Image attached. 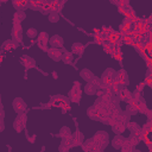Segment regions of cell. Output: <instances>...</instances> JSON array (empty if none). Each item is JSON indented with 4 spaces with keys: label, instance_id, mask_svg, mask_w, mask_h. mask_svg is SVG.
I'll use <instances>...</instances> for the list:
<instances>
[{
    "label": "cell",
    "instance_id": "cell-1",
    "mask_svg": "<svg viewBox=\"0 0 152 152\" xmlns=\"http://www.w3.org/2000/svg\"><path fill=\"white\" fill-rule=\"evenodd\" d=\"M107 114H108V112L106 109H102V108H100V107H97L95 104L90 106L87 109V115L91 120H95V121H101L102 122L104 120V118L107 116Z\"/></svg>",
    "mask_w": 152,
    "mask_h": 152
},
{
    "label": "cell",
    "instance_id": "cell-2",
    "mask_svg": "<svg viewBox=\"0 0 152 152\" xmlns=\"http://www.w3.org/2000/svg\"><path fill=\"white\" fill-rule=\"evenodd\" d=\"M69 103H70V99L69 97H65L64 95H53L50 99V104L52 107L62 108L63 112H65V109H69L70 108Z\"/></svg>",
    "mask_w": 152,
    "mask_h": 152
},
{
    "label": "cell",
    "instance_id": "cell-3",
    "mask_svg": "<svg viewBox=\"0 0 152 152\" xmlns=\"http://www.w3.org/2000/svg\"><path fill=\"white\" fill-rule=\"evenodd\" d=\"M115 77H116V71L114 69H110V68L106 69L101 75V87H100V89H103L104 87L110 86L113 83V81L115 80Z\"/></svg>",
    "mask_w": 152,
    "mask_h": 152
},
{
    "label": "cell",
    "instance_id": "cell-4",
    "mask_svg": "<svg viewBox=\"0 0 152 152\" xmlns=\"http://www.w3.org/2000/svg\"><path fill=\"white\" fill-rule=\"evenodd\" d=\"M68 97L70 99L71 102L74 103H78L81 97H82V90H81V83L78 81H75L74 82V87L69 90V94H68Z\"/></svg>",
    "mask_w": 152,
    "mask_h": 152
},
{
    "label": "cell",
    "instance_id": "cell-5",
    "mask_svg": "<svg viewBox=\"0 0 152 152\" xmlns=\"http://www.w3.org/2000/svg\"><path fill=\"white\" fill-rule=\"evenodd\" d=\"M26 114L25 113H20V114H18V116L15 118V120L13 121V128H14V131L17 132V133H20L24 128H25V126H26Z\"/></svg>",
    "mask_w": 152,
    "mask_h": 152
},
{
    "label": "cell",
    "instance_id": "cell-6",
    "mask_svg": "<svg viewBox=\"0 0 152 152\" xmlns=\"http://www.w3.org/2000/svg\"><path fill=\"white\" fill-rule=\"evenodd\" d=\"M93 138L104 148L107 145H108V142H109V137H108V133L106 132V131H99V132H96L94 135H93Z\"/></svg>",
    "mask_w": 152,
    "mask_h": 152
},
{
    "label": "cell",
    "instance_id": "cell-7",
    "mask_svg": "<svg viewBox=\"0 0 152 152\" xmlns=\"http://www.w3.org/2000/svg\"><path fill=\"white\" fill-rule=\"evenodd\" d=\"M83 141H84V137H83V134L80 131H76L75 133H72L71 137H70V139H69V142H70L71 147L81 146Z\"/></svg>",
    "mask_w": 152,
    "mask_h": 152
},
{
    "label": "cell",
    "instance_id": "cell-8",
    "mask_svg": "<svg viewBox=\"0 0 152 152\" xmlns=\"http://www.w3.org/2000/svg\"><path fill=\"white\" fill-rule=\"evenodd\" d=\"M11 34H12V39H14L18 43L23 42V28L20 24H13V27L11 30Z\"/></svg>",
    "mask_w": 152,
    "mask_h": 152
},
{
    "label": "cell",
    "instance_id": "cell-9",
    "mask_svg": "<svg viewBox=\"0 0 152 152\" xmlns=\"http://www.w3.org/2000/svg\"><path fill=\"white\" fill-rule=\"evenodd\" d=\"M116 95L119 96V99H120L121 101H124V102H126V103H129V102H132V100H133V94H132V91H129L126 87L121 88V89L116 93Z\"/></svg>",
    "mask_w": 152,
    "mask_h": 152
},
{
    "label": "cell",
    "instance_id": "cell-10",
    "mask_svg": "<svg viewBox=\"0 0 152 152\" xmlns=\"http://www.w3.org/2000/svg\"><path fill=\"white\" fill-rule=\"evenodd\" d=\"M12 107H13V109H14L15 113L20 114V113H24L26 110V107L27 106H26L25 101L21 97H15L13 100V102H12Z\"/></svg>",
    "mask_w": 152,
    "mask_h": 152
},
{
    "label": "cell",
    "instance_id": "cell-11",
    "mask_svg": "<svg viewBox=\"0 0 152 152\" xmlns=\"http://www.w3.org/2000/svg\"><path fill=\"white\" fill-rule=\"evenodd\" d=\"M48 55H49V57H50L52 61L58 62V61H62L63 52H62V50H61L59 48H53V46H51V48H49V50H48Z\"/></svg>",
    "mask_w": 152,
    "mask_h": 152
},
{
    "label": "cell",
    "instance_id": "cell-12",
    "mask_svg": "<svg viewBox=\"0 0 152 152\" xmlns=\"http://www.w3.org/2000/svg\"><path fill=\"white\" fill-rule=\"evenodd\" d=\"M110 126H112L113 133H115V134H121V133H124V132L126 131V128H127V125H125V124H122V122H120V121H118V120H115L114 124H112Z\"/></svg>",
    "mask_w": 152,
    "mask_h": 152
},
{
    "label": "cell",
    "instance_id": "cell-13",
    "mask_svg": "<svg viewBox=\"0 0 152 152\" xmlns=\"http://www.w3.org/2000/svg\"><path fill=\"white\" fill-rule=\"evenodd\" d=\"M125 141H126V138L125 137H122L121 134H115L114 138H113V140H112V146L114 148H116V150H120L122 147V145H124Z\"/></svg>",
    "mask_w": 152,
    "mask_h": 152
},
{
    "label": "cell",
    "instance_id": "cell-14",
    "mask_svg": "<svg viewBox=\"0 0 152 152\" xmlns=\"http://www.w3.org/2000/svg\"><path fill=\"white\" fill-rule=\"evenodd\" d=\"M116 80L122 83L124 86H128V75H127V71L124 70V69H120L116 71Z\"/></svg>",
    "mask_w": 152,
    "mask_h": 152
},
{
    "label": "cell",
    "instance_id": "cell-15",
    "mask_svg": "<svg viewBox=\"0 0 152 152\" xmlns=\"http://www.w3.org/2000/svg\"><path fill=\"white\" fill-rule=\"evenodd\" d=\"M132 103H134L135 106H137V108H138V110H139V113H142V114H145L146 112H147V106H146V102H145V100H144V97L141 96V97H139L138 100H135V101H132Z\"/></svg>",
    "mask_w": 152,
    "mask_h": 152
},
{
    "label": "cell",
    "instance_id": "cell-16",
    "mask_svg": "<svg viewBox=\"0 0 152 152\" xmlns=\"http://www.w3.org/2000/svg\"><path fill=\"white\" fill-rule=\"evenodd\" d=\"M49 43H50V45L53 46V48H59V49L63 48V38H62L61 36H58V34H55V36L50 37Z\"/></svg>",
    "mask_w": 152,
    "mask_h": 152
},
{
    "label": "cell",
    "instance_id": "cell-17",
    "mask_svg": "<svg viewBox=\"0 0 152 152\" xmlns=\"http://www.w3.org/2000/svg\"><path fill=\"white\" fill-rule=\"evenodd\" d=\"M20 61H21V64H23L26 69H31V68H34V66H36V61H34L33 58L26 56V55H24Z\"/></svg>",
    "mask_w": 152,
    "mask_h": 152
},
{
    "label": "cell",
    "instance_id": "cell-18",
    "mask_svg": "<svg viewBox=\"0 0 152 152\" xmlns=\"http://www.w3.org/2000/svg\"><path fill=\"white\" fill-rule=\"evenodd\" d=\"M12 4L17 11H24L25 8L28 7L27 0H12Z\"/></svg>",
    "mask_w": 152,
    "mask_h": 152
},
{
    "label": "cell",
    "instance_id": "cell-19",
    "mask_svg": "<svg viewBox=\"0 0 152 152\" xmlns=\"http://www.w3.org/2000/svg\"><path fill=\"white\" fill-rule=\"evenodd\" d=\"M18 42H15L14 39H7L5 40V43L2 44V49L6 50V51H10V50H14L18 48Z\"/></svg>",
    "mask_w": 152,
    "mask_h": 152
},
{
    "label": "cell",
    "instance_id": "cell-20",
    "mask_svg": "<svg viewBox=\"0 0 152 152\" xmlns=\"http://www.w3.org/2000/svg\"><path fill=\"white\" fill-rule=\"evenodd\" d=\"M97 87L90 81V82H87V84L84 86V93L87 95H96V91H97Z\"/></svg>",
    "mask_w": 152,
    "mask_h": 152
},
{
    "label": "cell",
    "instance_id": "cell-21",
    "mask_svg": "<svg viewBox=\"0 0 152 152\" xmlns=\"http://www.w3.org/2000/svg\"><path fill=\"white\" fill-rule=\"evenodd\" d=\"M84 48L86 46L82 43H74L71 45V52L75 53V55H77V56H81L83 53V51H84Z\"/></svg>",
    "mask_w": 152,
    "mask_h": 152
},
{
    "label": "cell",
    "instance_id": "cell-22",
    "mask_svg": "<svg viewBox=\"0 0 152 152\" xmlns=\"http://www.w3.org/2000/svg\"><path fill=\"white\" fill-rule=\"evenodd\" d=\"M80 76H81L84 81H87V82H90V81L95 77V75H94L89 69H82V70L80 71Z\"/></svg>",
    "mask_w": 152,
    "mask_h": 152
},
{
    "label": "cell",
    "instance_id": "cell-23",
    "mask_svg": "<svg viewBox=\"0 0 152 152\" xmlns=\"http://www.w3.org/2000/svg\"><path fill=\"white\" fill-rule=\"evenodd\" d=\"M26 18V14L24 11H17L13 14V24H20Z\"/></svg>",
    "mask_w": 152,
    "mask_h": 152
},
{
    "label": "cell",
    "instance_id": "cell-24",
    "mask_svg": "<svg viewBox=\"0 0 152 152\" xmlns=\"http://www.w3.org/2000/svg\"><path fill=\"white\" fill-rule=\"evenodd\" d=\"M72 132L70 131V128L68 126H63L61 129H59V133H58V137H61L62 139H69L71 137Z\"/></svg>",
    "mask_w": 152,
    "mask_h": 152
},
{
    "label": "cell",
    "instance_id": "cell-25",
    "mask_svg": "<svg viewBox=\"0 0 152 152\" xmlns=\"http://www.w3.org/2000/svg\"><path fill=\"white\" fill-rule=\"evenodd\" d=\"M69 139H62V142L58 146V151L59 152H68L70 148H72L71 145H70V142H69Z\"/></svg>",
    "mask_w": 152,
    "mask_h": 152
},
{
    "label": "cell",
    "instance_id": "cell-26",
    "mask_svg": "<svg viewBox=\"0 0 152 152\" xmlns=\"http://www.w3.org/2000/svg\"><path fill=\"white\" fill-rule=\"evenodd\" d=\"M102 46H103V50L107 52V53H114V50H115V45H114V43L113 42H109V40H106L103 44H102Z\"/></svg>",
    "mask_w": 152,
    "mask_h": 152
},
{
    "label": "cell",
    "instance_id": "cell-27",
    "mask_svg": "<svg viewBox=\"0 0 152 152\" xmlns=\"http://www.w3.org/2000/svg\"><path fill=\"white\" fill-rule=\"evenodd\" d=\"M121 113H122V109H121L119 106H113V107H110L109 110H108V114L112 115V116L115 118V119H118Z\"/></svg>",
    "mask_w": 152,
    "mask_h": 152
},
{
    "label": "cell",
    "instance_id": "cell-28",
    "mask_svg": "<svg viewBox=\"0 0 152 152\" xmlns=\"http://www.w3.org/2000/svg\"><path fill=\"white\" fill-rule=\"evenodd\" d=\"M62 61L65 64H71L72 61H74V53L72 52H69V51H64L63 52V56H62Z\"/></svg>",
    "mask_w": 152,
    "mask_h": 152
},
{
    "label": "cell",
    "instance_id": "cell-29",
    "mask_svg": "<svg viewBox=\"0 0 152 152\" xmlns=\"http://www.w3.org/2000/svg\"><path fill=\"white\" fill-rule=\"evenodd\" d=\"M127 129H128L131 133H139V132L141 131V127H140L137 122L129 121V122L127 124Z\"/></svg>",
    "mask_w": 152,
    "mask_h": 152
},
{
    "label": "cell",
    "instance_id": "cell-30",
    "mask_svg": "<svg viewBox=\"0 0 152 152\" xmlns=\"http://www.w3.org/2000/svg\"><path fill=\"white\" fill-rule=\"evenodd\" d=\"M122 152H133V151H135V146L133 145V144H131L129 141H128V139L126 138V141L124 142V145H122V147L120 148Z\"/></svg>",
    "mask_w": 152,
    "mask_h": 152
},
{
    "label": "cell",
    "instance_id": "cell-31",
    "mask_svg": "<svg viewBox=\"0 0 152 152\" xmlns=\"http://www.w3.org/2000/svg\"><path fill=\"white\" fill-rule=\"evenodd\" d=\"M28 2V7L31 10H34V11H40L42 8V0H27Z\"/></svg>",
    "mask_w": 152,
    "mask_h": 152
},
{
    "label": "cell",
    "instance_id": "cell-32",
    "mask_svg": "<svg viewBox=\"0 0 152 152\" xmlns=\"http://www.w3.org/2000/svg\"><path fill=\"white\" fill-rule=\"evenodd\" d=\"M127 139H128V141H129L131 144H133L134 146H137V145L141 141V139H140V137H139V133H131Z\"/></svg>",
    "mask_w": 152,
    "mask_h": 152
},
{
    "label": "cell",
    "instance_id": "cell-33",
    "mask_svg": "<svg viewBox=\"0 0 152 152\" xmlns=\"http://www.w3.org/2000/svg\"><path fill=\"white\" fill-rule=\"evenodd\" d=\"M126 112H127L129 115H135V114H138V113H139V110H138L137 106H135L134 103H132V102L127 103V106H126Z\"/></svg>",
    "mask_w": 152,
    "mask_h": 152
},
{
    "label": "cell",
    "instance_id": "cell-34",
    "mask_svg": "<svg viewBox=\"0 0 152 152\" xmlns=\"http://www.w3.org/2000/svg\"><path fill=\"white\" fill-rule=\"evenodd\" d=\"M129 118H131V115L125 110V112H122V113L119 115V118H118L116 120L120 121V122H122V124H125V125H127V124L129 122Z\"/></svg>",
    "mask_w": 152,
    "mask_h": 152
},
{
    "label": "cell",
    "instance_id": "cell-35",
    "mask_svg": "<svg viewBox=\"0 0 152 152\" xmlns=\"http://www.w3.org/2000/svg\"><path fill=\"white\" fill-rule=\"evenodd\" d=\"M59 20V13L53 11L51 13H49V21L50 23H57Z\"/></svg>",
    "mask_w": 152,
    "mask_h": 152
},
{
    "label": "cell",
    "instance_id": "cell-36",
    "mask_svg": "<svg viewBox=\"0 0 152 152\" xmlns=\"http://www.w3.org/2000/svg\"><path fill=\"white\" fill-rule=\"evenodd\" d=\"M49 34L46 32H40L38 34V38H37V42H44V43H48L49 42Z\"/></svg>",
    "mask_w": 152,
    "mask_h": 152
},
{
    "label": "cell",
    "instance_id": "cell-37",
    "mask_svg": "<svg viewBox=\"0 0 152 152\" xmlns=\"http://www.w3.org/2000/svg\"><path fill=\"white\" fill-rule=\"evenodd\" d=\"M26 34H27V37L28 38H36L37 37V30L36 28H33V27H31V28H27V31H26Z\"/></svg>",
    "mask_w": 152,
    "mask_h": 152
},
{
    "label": "cell",
    "instance_id": "cell-38",
    "mask_svg": "<svg viewBox=\"0 0 152 152\" xmlns=\"http://www.w3.org/2000/svg\"><path fill=\"white\" fill-rule=\"evenodd\" d=\"M37 45H38V48H39L42 51L48 52V50H49V48H48V43H44V42H37Z\"/></svg>",
    "mask_w": 152,
    "mask_h": 152
},
{
    "label": "cell",
    "instance_id": "cell-39",
    "mask_svg": "<svg viewBox=\"0 0 152 152\" xmlns=\"http://www.w3.org/2000/svg\"><path fill=\"white\" fill-rule=\"evenodd\" d=\"M120 10H122V12L126 13V14H134V11H133V8L129 5H127V6H125V7L120 8Z\"/></svg>",
    "mask_w": 152,
    "mask_h": 152
},
{
    "label": "cell",
    "instance_id": "cell-40",
    "mask_svg": "<svg viewBox=\"0 0 152 152\" xmlns=\"http://www.w3.org/2000/svg\"><path fill=\"white\" fill-rule=\"evenodd\" d=\"M81 147H82V150H83L84 152H90V145H89V141H88V139H87L86 141H83V142H82Z\"/></svg>",
    "mask_w": 152,
    "mask_h": 152
},
{
    "label": "cell",
    "instance_id": "cell-41",
    "mask_svg": "<svg viewBox=\"0 0 152 152\" xmlns=\"http://www.w3.org/2000/svg\"><path fill=\"white\" fill-rule=\"evenodd\" d=\"M147 44H148V42H147L145 38H142V39H140V40H139V45H140L142 49H145V48L147 46Z\"/></svg>",
    "mask_w": 152,
    "mask_h": 152
},
{
    "label": "cell",
    "instance_id": "cell-42",
    "mask_svg": "<svg viewBox=\"0 0 152 152\" xmlns=\"http://www.w3.org/2000/svg\"><path fill=\"white\" fill-rule=\"evenodd\" d=\"M127 5H129V0H120V4H119V7H120V8H122V7H125V6H127Z\"/></svg>",
    "mask_w": 152,
    "mask_h": 152
},
{
    "label": "cell",
    "instance_id": "cell-43",
    "mask_svg": "<svg viewBox=\"0 0 152 152\" xmlns=\"http://www.w3.org/2000/svg\"><path fill=\"white\" fill-rule=\"evenodd\" d=\"M103 33H104V34L108 37V36H110V34L113 33V31H112L109 27H103Z\"/></svg>",
    "mask_w": 152,
    "mask_h": 152
},
{
    "label": "cell",
    "instance_id": "cell-44",
    "mask_svg": "<svg viewBox=\"0 0 152 152\" xmlns=\"http://www.w3.org/2000/svg\"><path fill=\"white\" fill-rule=\"evenodd\" d=\"M146 116H147V120L148 121H152V109H147V112L145 113Z\"/></svg>",
    "mask_w": 152,
    "mask_h": 152
},
{
    "label": "cell",
    "instance_id": "cell-45",
    "mask_svg": "<svg viewBox=\"0 0 152 152\" xmlns=\"http://www.w3.org/2000/svg\"><path fill=\"white\" fill-rule=\"evenodd\" d=\"M131 23H132V19H131L129 17H126V18L122 20V24H124V25H129Z\"/></svg>",
    "mask_w": 152,
    "mask_h": 152
},
{
    "label": "cell",
    "instance_id": "cell-46",
    "mask_svg": "<svg viewBox=\"0 0 152 152\" xmlns=\"http://www.w3.org/2000/svg\"><path fill=\"white\" fill-rule=\"evenodd\" d=\"M144 87H145V82H141V83H139V84L137 86V88H135V89H138V90H140V91H142V89H144Z\"/></svg>",
    "mask_w": 152,
    "mask_h": 152
},
{
    "label": "cell",
    "instance_id": "cell-47",
    "mask_svg": "<svg viewBox=\"0 0 152 152\" xmlns=\"http://www.w3.org/2000/svg\"><path fill=\"white\" fill-rule=\"evenodd\" d=\"M109 1L114 5H116V6H119V4H120V0H109Z\"/></svg>",
    "mask_w": 152,
    "mask_h": 152
},
{
    "label": "cell",
    "instance_id": "cell-48",
    "mask_svg": "<svg viewBox=\"0 0 152 152\" xmlns=\"http://www.w3.org/2000/svg\"><path fill=\"white\" fill-rule=\"evenodd\" d=\"M147 147H148V150H150V151H152V142L147 144Z\"/></svg>",
    "mask_w": 152,
    "mask_h": 152
},
{
    "label": "cell",
    "instance_id": "cell-49",
    "mask_svg": "<svg viewBox=\"0 0 152 152\" xmlns=\"http://www.w3.org/2000/svg\"><path fill=\"white\" fill-rule=\"evenodd\" d=\"M151 142H152V133H151Z\"/></svg>",
    "mask_w": 152,
    "mask_h": 152
},
{
    "label": "cell",
    "instance_id": "cell-50",
    "mask_svg": "<svg viewBox=\"0 0 152 152\" xmlns=\"http://www.w3.org/2000/svg\"><path fill=\"white\" fill-rule=\"evenodd\" d=\"M1 1H2V2H5V1H7V0H1Z\"/></svg>",
    "mask_w": 152,
    "mask_h": 152
},
{
    "label": "cell",
    "instance_id": "cell-51",
    "mask_svg": "<svg viewBox=\"0 0 152 152\" xmlns=\"http://www.w3.org/2000/svg\"><path fill=\"white\" fill-rule=\"evenodd\" d=\"M151 126H152V121H151Z\"/></svg>",
    "mask_w": 152,
    "mask_h": 152
}]
</instances>
